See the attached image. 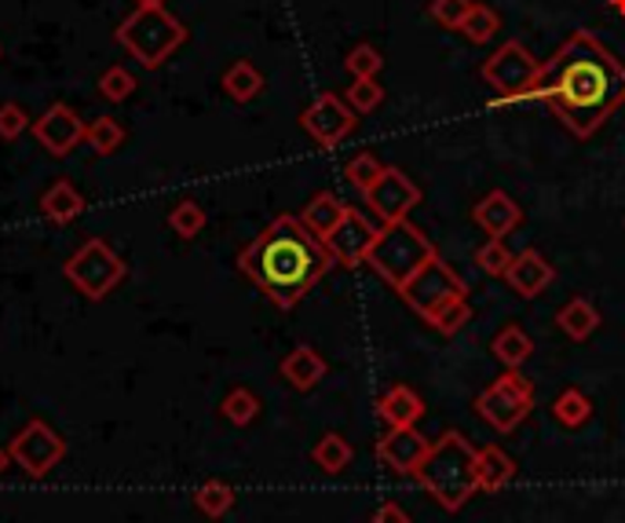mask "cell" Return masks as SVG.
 I'll return each mask as SVG.
<instances>
[{
  "instance_id": "cell-1",
  "label": "cell",
  "mask_w": 625,
  "mask_h": 523,
  "mask_svg": "<svg viewBox=\"0 0 625 523\" xmlns=\"http://www.w3.org/2000/svg\"><path fill=\"white\" fill-rule=\"evenodd\" d=\"M531 100H542L579 139H588L625 103V66L593 33H574L538 70Z\"/></svg>"
},
{
  "instance_id": "cell-28",
  "label": "cell",
  "mask_w": 625,
  "mask_h": 523,
  "mask_svg": "<svg viewBox=\"0 0 625 523\" xmlns=\"http://www.w3.org/2000/svg\"><path fill=\"white\" fill-rule=\"evenodd\" d=\"M195 505H198V513H206L209 520H220V516L231 513L235 491L227 483H220V480H209V483H201L195 491Z\"/></svg>"
},
{
  "instance_id": "cell-18",
  "label": "cell",
  "mask_w": 625,
  "mask_h": 523,
  "mask_svg": "<svg viewBox=\"0 0 625 523\" xmlns=\"http://www.w3.org/2000/svg\"><path fill=\"white\" fill-rule=\"evenodd\" d=\"M282 377L290 380L296 391H311L322 377H326V359H322L315 348L300 344V348H293V352L282 359Z\"/></svg>"
},
{
  "instance_id": "cell-2",
  "label": "cell",
  "mask_w": 625,
  "mask_h": 523,
  "mask_svg": "<svg viewBox=\"0 0 625 523\" xmlns=\"http://www.w3.org/2000/svg\"><path fill=\"white\" fill-rule=\"evenodd\" d=\"M333 264L336 260L326 242L311 234L300 217H274L238 253L242 275L257 282L274 307L300 304Z\"/></svg>"
},
{
  "instance_id": "cell-19",
  "label": "cell",
  "mask_w": 625,
  "mask_h": 523,
  "mask_svg": "<svg viewBox=\"0 0 625 523\" xmlns=\"http://www.w3.org/2000/svg\"><path fill=\"white\" fill-rule=\"evenodd\" d=\"M512 475H515V461L504 454L501 447H483L479 450V458H476V480H479V491L483 494H498L504 491V487L512 483Z\"/></svg>"
},
{
  "instance_id": "cell-31",
  "label": "cell",
  "mask_w": 625,
  "mask_h": 523,
  "mask_svg": "<svg viewBox=\"0 0 625 523\" xmlns=\"http://www.w3.org/2000/svg\"><path fill=\"white\" fill-rule=\"evenodd\" d=\"M168 228H173L179 238H198L206 231V209L198 206V201H179L168 212Z\"/></svg>"
},
{
  "instance_id": "cell-15",
  "label": "cell",
  "mask_w": 625,
  "mask_h": 523,
  "mask_svg": "<svg viewBox=\"0 0 625 523\" xmlns=\"http://www.w3.org/2000/svg\"><path fill=\"white\" fill-rule=\"evenodd\" d=\"M428 439L417 432L414 425H406V428H388V436L381 439L377 443V461L388 472L395 475H414L417 466L425 461L428 454Z\"/></svg>"
},
{
  "instance_id": "cell-13",
  "label": "cell",
  "mask_w": 625,
  "mask_h": 523,
  "mask_svg": "<svg viewBox=\"0 0 625 523\" xmlns=\"http://www.w3.org/2000/svg\"><path fill=\"white\" fill-rule=\"evenodd\" d=\"M326 242V249L333 253L336 264H344V268H358V264H366V257H369V249H374L377 242V228L369 223L363 212L347 206V212L341 217V223L322 238Z\"/></svg>"
},
{
  "instance_id": "cell-40",
  "label": "cell",
  "mask_w": 625,
  "mask_h": 523,
  "mask_svg": "<svg viewBox=\"0 0 625 523\" xmlns=\"http://www.w3.org/2000/svg\"><path fill=\"white\" fill-rule=\"evenodd\" d=\"M30 128V117L19 103H0V139H19Z\"/></svg>"
},
{
  "instance_id": "cell-43",
  "label": "cell",
  "mask_w": 625,
  "mask_h": 523,
  "mask_svg": "<svg viewBox=\"0 0 625 523\" xmlns=\"http://www.w3.org/2000/svg\"><path fill=\"white\" fill-rule=\"evenodd\" d=\"M611 8H615L618 15H625V0H611Z\"/></svg>"
},
{
  "instance_id": "cell-39",
  "label": "cell",
  "mask_w": 625,
  "mask_h": 523,
  "mask_svg": "<svg viewBox=\"0 0 625 523\" xmlns=\"http://www.w3.org/2000/svg\"><path fill=\"white\" fill-rule=\"evenodd\" d=\"M468 318H472V312H468V301L461 296V301H450L447 307H439V312L431 315L428 323L436 326L439 333H447V337H450V333H458V330L468 323Z\"/></svg>"
},
{
  "instance_id": "cell-35",
  "label": "cell",
  "mask_w": 625,
  "mask_h": 523,
  "mask_svg": "<svg viewBox=\"0 0 625 523\" xmlns=\"http://www.w3.org/2000/svg\"><path fill=\"white\" fill-rule=\"evenodd\" d=\"M132 92H136V77H132L125 66H111V70H106V74L100 77V95H103V100L125 103Z\"/></svg>"
},
{
  "instance_id": "cell-10",
  "label": "cell",
  "mask_w": 625,
  "mask_h": 523,
  "mask_svg": "<svg viewBox=\"0 0 625 523\" xmlns=\"http://www.w3.org/2000/svg\"><path fill=\"white\" fill-rule=\"evenodd\" d=\"M8 458L27 475H33V480H44V475L66 458V439L59 436L55 428H48L44 421H30L8 443Z\"/></svg>"
},
{
  "instance_id": "cell-4",
  "label": "cell",
  "mask_w": 625,
  "mask_h": 523,
  "mask_svg": "<svg viewBox=\"0 0 625 523\" xmlns=\"http://www.w3.org/2000/svg\"><path fill=\"white\" fill-rule=\"evenodd\" d=\"M187 41L184 22L168 15L165 4H139L132 15L117 27V44L136 59L143 70L165 66L173 52H179Z\"/></svg>"
},
{
  "instance_id": "cell-26",
  "label": "cell",
  "mask_w": 625,
  "mask_h": 523,
  "mask_svg": "<svg viewBox=\"0 0 625 523\" xmlns=\"http://www.w3.org/2000/svg\"><path fill=\"white\" fill-rule=\"evenodd\" d=\"M352 458H355V450H352V443H347L341 432L322 436L319 443H315V450H311V461H315V466L322 472H330V475L344 472L347 466H352Z\"/></svg>"
},
{
  "instance_id": "cell-33",
  "label": "cell",
  "mask_w": 625,
  "mask_h": 523,
  "mask_svg": "<svg viewBox=\"0 0 625 523\" xmlns=\"http://www.w3.org/2000/svg\"><path fill=\"white\" fill-rule=\"evenodd\" d=\"M381 100H384V88L377 85V77H352V88L344 92V103L352 106L355 114L377 111Z\"/></svg>"
},
{
  "instance_id": "cell-11",
  "label": "cell",
  "mask_w": 625,
  "mask_h": 523,
  "mask_svg": "<svg viewBox=\"0 0 625 523\" xmlns=\"http://www.w3.org/2000/svg\"><path fill=\"white\" fill-rule=\"evenodd\" d=\"M363 198L384 223H395V220H406L420 206V187L403 169H384L381 180L369 187Z\"/></svg>"
},
{
  "instance_id": "cell-3",
  "label": "cell",
  "mask_w": 625,
  "mask_h": 523,
  "mask_svg": "<svg viewBox=\"0 0 625 523\" xmlns=\"http://www.w3.org/2000/svg\"><path fill=\"white\" fill-rule=\"evenodd\" d=\"M476 458L479 450L468 443L465 432H442L436 443L428 447V454L414 475L447 513H458V509H465L468 498L479 491Z\"/></svg>"
},
{
  "instance_id": "cell-30",
  "label": "cell",
  "mask_w": 625,
  "mask_h": 523,
  "mask_svg": "<svg viewBox=\"0 0 625 523\" xmlns=\"http://www.w3.org/2000/svg\"><path fill=\"white\" fill-rule=\"evenodd\" d=\"M223 418L231 421V425H238V428H246V425H252L257 421V414H260V399L252 396L249 388H231L227 391V399H223Z\"/></svg>"
},
{
  "instance_id": "cell-8",
  "label": "cell",
  "mask_w": 625,
  "mask_h": 523,
  "mask_svg": "<svg viewBox=\"0 0 625 523\" xmlns=\"http://www.w3.org/2000/svg\"><path fill=\"white\" fill-rule=\"evenodd\" d=\"M476 410L498 432H515L534 410V380L520 370H504L483 396L476 399Z\"/></svg>"
},
{
  "instance_id": "cell-14",
  "label": "cell",
  "mask_w": 625,
  "mask_h": 523,
  "mask_svg": "<svg viewBox=\"0 0 625 523\" xmlns=\"http://www.w3.org/2000/svg\"><path fill=\"white\" fill-rule=\"evenodd\" d=\"M84 125L74 106L66 103H55L48 106V111L33 122V136H38L41 147L52 154V158H70L74 154V147L84 139Z\"/></svg>"
},
{
  "instance_id": "cell-21",
  "label": "cell",
  "mask_w": 625,
  "mask_h": 523,
  "mask_svg": "<svg viewBox=\"0 0 625 523\" xmlns=\"http://www.w3.org/2000/svg\"><path fill=\"white\" fill-rule=\"evenodd\" d=\"M347 212V206L336 195H330V190H322V195H315L304 206V212H300V223L315 234V238H326L336 223H341V217Z\"/></svg>"
},
{
  "instance_id": "cell-9",
  "label": "cell",
  "mask_w": 625,
  "mask_h": 523,
  "mask_svg": "<svg viewBox=\"0 0 625 523\" xmlns=\"http://www.w3.org/2000/svg\"><path fill=\"white\" fill-rule=\"evenodd\" d=\"M399 293L420 318H431L439 307H447L450 301H461V296L468 293V285L458 271H454L450 264H442V260L436 257V260H428V264L420 268Z\"/></svg>"
},
{
  "instance_id": "cell-42",
  "label": "cell",
  "mask_w": 625,
  "mask_h": 523,
  "mask_svg": "<svg viewBox=\"0 0 625 523\" xmlns=\"http://www.w3.org/2000/svg\"><path fill=\"white\" fill-rule=\"evenodd\" d=\"M8 461H11V458H8V450H4V447H0V475H4V469H8Z\"/></svg>"
},
{
  "instance_id": "cell-23",
  "label": "cell",
  "mask_w": 625,
  "mask_h": 523,
  "mask_svg": "<svg viewBox=\"0 0 625 523\" xmlns=\"http://www.w3.org/2000/svg\"><path fill=\"white\" fill-rule=\"evenodd\" d=\"M556 326L567 333L571 341H588L600 326V312L585 301V296H574V301H567L556 312Z\"/></svg>"
},
{
  "instance_id": "cell-24",
  "label": "cell",
  "mask_w": 625,
  "mask_h": 523,
  "mask_svg": "<svg viewBox=\"0 0 625 523\" xmlns=\"http://www.w3.org/2000/svg\"><path fill=\"white\" fill-rule=\"evenodd\" d=\"M490 352H494V359L504 366V370H520V366L531 359L534 341L527 337L520 326H504L498 337L490 341Z\"/></svg>"
},
{
  "instance_id": "cell-17",
  "label": "cell",
  "mask_w": 625,
  "mask_h": 523,
  "mask_svg": "<svg viewBox=\"0 0 625 523\" xmlns=\"http://www.w3.org/2000/svg\"><path fill=\"white\" fill-rule=\"evenodd\" d=\"M472 220H476L479 228H483L490 238H504L509 231L520 228L523 212H520V206H515V198H509L504 190H490V195L472 209Z\"/></svg>"
},
{
  "instance_id": "cell-38",
  "label": "cell",
  "mask_w": 625,
  "mask_h": 523,
  "mask_svg": "<svg viewBox=\"0 0 625 523\" xmlns=\"http://www.w3.org/2000/svg\"><path fill=\"white\" fill-rule=\"evenodd\" d=\"M384 66V59L374 44H358L352 48V55H347V74L352 77H377Z\"/></svg>"
},
{
  "instance_id": "cell-25",
  "label": "cell",
  "mask_w": 625,
  "mask_h": 523,
  "mask_svg": "<svg viewBox=\"0 0 625 523\" xmlns=\"http://www.w3.org/2000/svg\"><path fill=\"white\" fill-rule=\"evenodd\" d=\"M223 92L231 95L235 103H252V100H257V95L263 92V74L249 63V59H238L235 66H227V74H223Z\"/></svg>"
},
{
  "instance_id": "cell-45",
  "label": "cell",
  "mask_w": 625,
  "mask_h": 523,
  "mask_svg": "<svg viewBox=\"0 0 625 523\" xmlns=\"http://www.w3.org/2000/svg\"><path fill=\"white\" fill-rule=\"evenodd\" d=\"M0 55H4V48H0Z\"/></svg>"
},
{
  "instance_id": "cell-36",
  "label": "cell",
  "mask_w": 625,
  "mask_h": 523,
  "mask_svg": "<svg viewBox=\"0 0 625 523\" xmlns=\"http://www.w3.org/2000/svg\"><path fill=\"white\" fill-rule=\"evenodd\" d=\"M476 264L487 271V275H504L512 264V253H509V245L501 242V238H490L487 245H479L476 249Z\"/></svg>"
},
{
  "instance_id": "cell-29",
  "label": "cell",
  "mask_w": 625,
  "mask_h": 523,
  "mask_svg": "<svg viewBox=\"0 0 625 523\" xmlns=\"http://www.w3.org/2000/svg\"><path fill=\"white\" fill-rule=\"evenodd\" d=\"M84 139H88V147L95 150V154H114L117 147H122L125 143V128L114 122V117H95V122L84 128Z\"/></svg>"
},
{
  "instance_id": "cell-32",
  "label": "cell",
  "mask_w": 625,
  "mask_h": 523,
  "mask_svg": "<svg viewBox=\"0 0 625 523\" xmlns=\"http://www.w3.org/2000/svg\"><path fill=\"white\" fill-rule=\"evenodd\" d=\"M498 27H501V22H498V11L487 8V4H476L472 11H468V19L461 22V33H465V38L472 41V44H487V41L498 33Z\"/></svg>"
},
{
  "instance_id": "cell-44",
  "label": "cell",
  "mask_w": 625,
  "mask_h": 523,
  "mask_svg": "<svg viewBox=\"0 0 625 523\" xmlns=\"http://www.w3.org/2000/svg\"><path fill=\"white\" fill-rule=\"evenodd\" d=\"M139 4H165V0H139Z\"/></svg>"
},
{
  "instance_id": "cell-22",
  "label": "cell",
  "mask_w": 625,
  "mask_h": 523,
  "mask_svg": "<svg viewBox=\"0 0 625 523\" xmlns=\"http://www.w3.org/2000/svg\"><path fill=\"white\" fill-rule=\"evenodd\" d=\"M81 209H84V198L77 195V187L70 184V180H59L52 184L41 195V212L52 223H70V220H77L81 217Z\"/></svg>"
},
{
  "instance_id": "cell-20",
  "label": "cell",
  "mask_w": 625,
  "mask_h": 523,
  "mask_svg": "<svg viewBox=\"0 0 625 523\" xmlns=\"http://www.w3.org/2000/svg\"><path fill=\"white\" fill-rule=\"evenodd\" d=\"M377 414H381L388 428H406V425H417V418L425 414V402H420V396L414 388L395 385L392 391H384V396H381Z\"/></svg>"
},
{
  "instance_id": "cell-34",
  "label": "cell",
  "mask_w": 625,
  "mask_h": 523,
  "mask_svg": "<svg viewBox=\"0 0 625 523\" xmlns=\"http://www.w3.org/2000/svg\"><path fill=\"white\" fill-rule=\"evenodd\" d=\"M381 172H384V165L374 158V154H355V158L344 165V180L355 190H363V195L381 180Z\"/></svg>"
},
{
  "instance_id": "cell-12",
  "label": "cell",
  "mask_w": 625,
  "mask_h": 523,
  "mask_svg": "<svg viewBox=\"0 0 625 523\" xmlns=\"http://www.w3.org/2000/svg\"><path fill=\"white\" fill-rule=\"evenodd\" d=\"M300 125H304V133L315 139L319 147H336V143L355 128V111L341 100V95L322 92L319 100L300 114Z\"/></svg>"
},
{
  "instance_id": "cell-5",
  "label": "cell",
  "mask_w": 625,
  "mask_h": 523,
  "mask_svg": "<svg viewBox=\"0 0 625 523\" xmlns=\"http://www.w3.org/2000/svg\"><path fill=\"white\" fill-rule=\"evenodd\" d=\"M436 257H439L436 245H431L428 238L414 228V223L395 220V223H384V231H377V242H374V249H369L366 264L374 268L388 285L403 290V285Z\"/></svg>"
},
{
  "instance_id": "cell-16",
  "label": "cell",
  "mask_w": 625,
  "mask_h": 523,
  "mask_svg": "<svg viewBox=\"0 0 625 523\" xmlns=\"http://www.w3.org/2000/svg\"><path fill=\"white\" fill-rule=\"evenodd\" d=\"M504 279L515 290V296H523V301H534L538 293H545L552 279H556V268L549 264V260L538 253V249H523V253L512 257L509 271H504Z\"/></svg>"
},
{
  "instance_id": "cell-7",
  "label": "cell",
  "mask_w": 625,
  "mask_h": 523,
  "mask_svg": "<svg viewBox=\"0 0 625 523\" xmlns=\"http://www.w3.org/2000/svg\"><path fill=\"white\" fill-rule=\"evenodd\" d=\"M538 70H542V66H538V59L527 52V44H520V41L501 44L483 66L487 85L498 92V100L490 106L501 111V106L531 103V85H534Z\"/></svg>"
},
{
  "instance_id": "cell-37",
  "label": "cell",
  "mask_w": 625,
  "mask_h": 523,
  "mask_svg": "<svg viewBox=\"0 0 625 523\" xmlns=\"http://www.w3.org/2000/svg\"><path fill=\"white\" fill-rule=\"evenodd\" d=\"M472 8H476V0H431V19L447 30H461V22L468 19Z\"/></svg>"
},
{
  "instance_id": "cell-6",
  "label": "cell",
  "mask_w": 625,
  "mask_h": 523,
  "mask_svg": "<svg viewBox=\"0 0 625 523\" xmlns=\"http://www.w3.org/2000/svg\"><path fill=\"white\" fill-rule=\"evenodd\" d=\"M63 271H66V279L74 282V290L88 296V301H103V296H111L128 275L125 260L117 257L103 238H88V242H84L77 253L66 260Z\"/></svg>"
},
{
  "instance_id": "cell-41",
  "label": "cell",
  "mask_w": 625,
  "mask_h": 523,
  "mask_svg": "<svg viewBox=\"0 0 625 523\" xmlns=\"http://www.w3.org/2000/svg\"><path fill=\"white\" fill-rule=\"evenodd\" d=\"M369 523H410V513H406L399 502H381L374 509V520Z\"/></svg>"
},
{
  "instance_id": "cell-27",
  "label": "cell",
  "mask_w": 625,
  "mask_h": 523,
  "mask_svg": "<svg viewBox=\"0 0 625 523\" xmlns=\"http://www.w3.org/2000/svg\"><path fill=\"white\" fill-rule=\"evenodd\" d=\"M552 418H556L563 428H582L588 418H593V402H588L585 391L567 388L556 402H552Z\"/></svg>"
}]
</instances>
